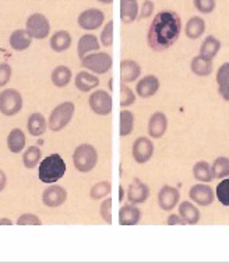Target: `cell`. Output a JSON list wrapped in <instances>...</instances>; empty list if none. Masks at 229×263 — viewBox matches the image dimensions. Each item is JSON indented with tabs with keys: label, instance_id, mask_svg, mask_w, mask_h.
I'll list each match as a JSON object with an SVG mask.
<instances>
[{
	"label": "cell",
	"instance_id": "33",
	"mask_svg": "<svg viewBox=\"0 0 229 263\" xmlns=\"http://www.w3.org/2000/svg\"><path fill=\"white\" fill-rule=\"evenodd\" d=\"M134 130V115L133 112L123 109L119 115V135L120 137L130 136Z\"/></svg>",
	"mask_w": 229,
	"mask_h": 263
},
{
	"label": "cell",
	"instance_id": "35",
	"mask_svg": "<svg viewBox=\"0 0 229 263\" xmlns=\"http://www.w3.org/2000/svg\"><path fill=\"white\" fill-rule=\"evenodd\" d=\"M112 192V185L109 181H101V182L94 183L90 189V197L92 200H101L105 199L108 195Z\"/></svg>",
	"mask_w": 229,
	"mask_h": 263
},
{
	"label": "cell",
	"instance_id": "21",
	"mask_svg": "<svg viewBox=\"0 0 229 263\" xmlns=\"http://www.w3.org/2000/svg\"><path fill=\"white\" fill-rule=\"evenodd\" d=\"M9 44L15 52H24L32 44V36L30 35V32L26 28L24 30H15L11 32Z\"/></svg>",
	"mask_w": 229,
	"mask_h": 263
},
{
	"label": "cell",
	"instance_id": "39",
	"mask_svg": "<svg viewBox=\"0 0 229 263\" xmlns=\"http://www.w3.org/2000/svg\"><path fill=\"white\" fill-rule=\"evenodd\" d=\"M134 102H136V94H134V91L130 87L126 86L124 83H122V86H120V106L122 108H128V106H132Z\"/></svg>",
	"mask_w": 229,
	"mask_h": 263
},
{
	"label": "cell",
	"instance_id": "46",
	"mask_svg": "<svg viewBox=\"0 0 229 263\" xmlns=\"http://www.w3.org/2000/svg\"><path fill=\"white\" fill-rule=\"evenodd\" d=\"M6 185H7V177L3 170H0V193L5 191Z\"/></svg>",
	"mask_w": 229,
	"mask_h": 263
},
{
	"label": "cell",
	"instance_id": "10",
	"mask_svg": "<svg viewBox=\"0 0 229 263\" xmlns=\"http://www.w3.org/2000/svg\"><path fill=\"white\" fill-rule=\"evenodd\" d=\"M154 150H155V147H154L153 140L150 137L141 136L136 139L133 143L132 156L137 164H145L153 158Z\"/></svg>",
	"mask_w": 229,
	"mask_h": 263
},
{
	"label": "cell",
	"instance_id": "41",
	"mask_svg": "<svg viewBox=\"0 0 229 263\" xmlns=\"http://www.w3.org/2000/svg\"><path fill=\"white\" fill-rule=\"evenodd\" d=\"M99 213H101V217L103 218L105 223L112 224V199H111V197H107V199L101 203Z\"/></svg>",
	"mask_w": 229,
	"mask_h": 263
},
{
	"label": "cell",
	"instance_id": "34",
	"mask_svg": "<svg viewBox=\"0 0 229 263\" xmlns=\"http://www.w3.org/2000/svg\"><path fill=\"white\" fill-rule=\"evenodd\" d=\"M42 160V152L39 150V147L30 146L26 152L23 153V164L24 167L28 170L35 168L36 165H39V162Z\"/></svg>",
	"mask_w": 229,
	"mask_h": 263
},
{
	"label": "cell",
	"instance_id": "14",
	"mask_svg": "<svg viewBox=\"0 0 229 263\" xmlns=\"http://www.w3.org/2000/svg\"><path fill=\"white\" fill-rule=\"evenodd\" d=\"M148 136L151 139H161L168 130V118L163 112H154L148 119Z\"/></svg>",
	"mask_w": 229,
	"mask_h": 263
},
{
	"label": "cell",
	"instance_id": "1",
	"mask_svg": "<svg viewBox=\"0 0 229 263\" xmlns=\"http://www.w3.org/2000/svg\"><path fill=\"white\" fill-rule=\"evenodd\" d=\"M182 32V20L178 13L159 11L151 21L147 32L148 46L155 52L169 49L179 40Z\"/></svg>",
	"mask_w": 229,
	"mask_h": 263
},
{
	"label": "cell",
	"instance_id": "15",
	"mask_svg": "<svg viewBox=\"0 0 229 263\" xmlns=\"http://www.w3.org/2000/svg\"><path fill=\"white\" fill-rule=\"evenodd\" d=\"M126 196H128L129 203L143 204V203L147 202V199L150 197V187H148L147 183L141 182L138 179H133V182L128 187Z\"/></svg>",
	"mask_w": 229,
	"mask_h": 263
},
{
	"label": "cell",
	"instance_id": "24",
	"mask_svg": "<svg viewBox=\"0 0 229 263\" xmlns=\"http://www.w3.org/2000/svg\"><path fill=\"white\" fill-rule=\"evenodd\" d=\"M138 3L136 0H120V20L124 24H132L138 20Z\"/></svg>",
	"mask_w": 229,
	"mask_h": 263
},
{
	"label": "cell",
	"instance_id": "47",
	"mask_svg": "<svg viewBox=\"0 0 229 263\" xmlns=\"http://www.w3.org/2000/svg\"><path fill=\"white\" fill-rule=\"evenodd\" d=\"M124 196H126V192H124V187L120 185L119 186V202H123V199H124Z\"/></svg>",
	"mask_w": 229,
	"mask_h": 263
},
{
	"label": "cell",
	"instance_id": "29",
	"mask_svg": "<svg viewBox=\"0 0 229 263\" xmlns=\"http://www.w3.org/2000/svg\"><path fill=\"white\" fill-rule=\"evenodd\" d=\"M192 73L199 77H207L213 73V61H210L203 56H194L190 62Z\"/></svg>",
	"mask_w": 229,
	"mask_h": 263
},
{
	"label": "cell",
	"instance_id": "27",
	"mask_svg": "<svg viewBox=\"0 0 229 263\" xmlns=\"http://www.w3.org/2000/svg\"><path fill=\"white\" fill-rule=\"evenodd\" d=\"M219 51H221V41L214 35H207L200 46V56L213 61L215 56L218 55Z\"/></svg>",
	"mask_w": 229,
	"mask_h": 263
},
{
	"label": "cell",
	"instance_id": "26",
	"mask_svg": "<svg viewBox=\"0 0 229 263\" xmlns=\"http://www.w3.org/2000/svg\"><path fill=\"white\" fill-rule=\"evenodd\" d=\"M217 86H218V94L222 97V100L229 101V62H225L224 65L218 67Z\"/></svg>",
	"mask_w": 229,
	"mask_h": 263
},
{
	"label": "cell",
	"instance_id": "38",
	"mask_svg": "<svg viewBox=\"0 0 229 263\" xmlns=\"http://www.w3.org/2000/svg\"><path fill=\"white\" fill-rule=\"evenodd\" d=\"M99 42L105 48H111L113 45V20H109L102 28L101 35H99Z\"/></svg>",
	"mask_w": 229,
	"mask_h": 263
},
{
	"label": "cell",
	"instance_id": "8",
	"mask_svg": "<svg viewBox=\"0 0 229 263\" xmlns=\"http://www.w3.org/2000/svg\"><path fill=\"white\" fill-rule=\"evenodd\" d=\"M88 105L95 115L107 117L112 112V96L105 90H95L88 98Z\"/></svg>",
	"mask_w": 229,
	"mask_h": 263
},
{
	"label": "cell",
	"instance_id": "30",
	"mask_svg": "<svg viewBox=\"0 0 229 263\" xmlns=\"http://www.w3.org/2000/svg\"><path fill=\"white\" fill-rule=\"evenodd\" d=\"M179 216L189 226H194L200 221V210L192 202H182L178 206Z\"/></svg>",
	"mask_w": 229,
	"mask_h": 263
},
{
	"label": "cell",
	"instance_id": "20",
	"mask_svg": "<svg viewBox=\"0 0 229 263\" xmlns=\"http://www.w3.org/2000/svg\"><path fill=\"white\" fill-rule=\"evenodd\" d=\"M74 86L78 91L90 92L99 86V79L97 74H92L88 71H80V73H77L76 79H74Z\"/></svg>",
	"mask_w": 229,
	"mask_h": 263
},
{
	"label": "cell",
	"instance_id": "44",
	"mask_svg": "<svg viewBox=\"0 0 229 263\" xmlns=\"http://www.w3.org/2000/svg\"><path fill=\"white\" fill-rule=\"evenodd\" d=\"M13 70H11V66L9 63H0V87H5L11 79Z\"/></svg>",
	"mask_w": 229,
	"mask_h": 263
},
{
	"label": "cell",
	"instance_id": "2",
	"mask_svg": "<svg viewBox=\"0 0 229 263\" xmlns=\"http://www.w3.org/2000/svg\"><path fill=\"white\" fill-rule=\"evenodd\" d=\"M67 165L60 154L53 153L41 160L38 168V178L44 183H56L66 174Z\"/></svg>",
	"mask_w": 229,
	"mask_h": 263
},
{
	"label": "cell",
	"instance_id": "22",
	"mask_svg": "<svg viewBox=\"0 0 229 263\" xmlns=\"http://www.w3.org/2000/svg\"><path fill=\"white\" fill-rule=\"evenodd\" d=\"M48 129V122H46L45 117L39 114V112H34L28 117V121H27V130L30 133L31 136L39 137L42 136L44 133Z\"/></svg>",
	"mask_w": 229,
	"mask_h": 263
},
{
	"label": "cell",
	"instance_id": "5",
	"mask_svg": "<svg viewBox=\"0 0 229 263\" xmlns=\"http://www.w3.org/2000/svg\"><path fill=\"white\" fill-rule=\"evenodd\" d=\"M81 66L94 74H105L112 69L113 59L108 52H91L81 58Z\"/></svg>",
	"mask_w": 229,
	"mask_h": 263
},
{
	"label": "cell",
	"instance_id": "12",
	"mask_svg": "<svg viewBox=\"0 0 229 263\" xmlns=\"http://www.w3.org/2000/svg\"><path fill=\"white\" fill-rule=\"evenodd\" d=\"M67 200V191L60 185L52 183L51 186H48L42 192V203L46 208H59Z\"/></svg>",
	"mask_w": 229,
	"mask_h": 263
},
{
	"label": "cell",
	"instance_id": "19",
	"mask_svg": "<svg viewBox=\"0 0 229 263\" xmlns=\"http://www.w3.org/2000/svg\"><path fill=\"white\" fill-rule=\"evenodd\" d=\"M101 48V42L94 34H84L80 36L78 44H77V55L81 59L91 52L99 51Z\"/></svg>",
	"mask_w": 229,
	"mask_h": 263
},
{
	"label": "cell",
	"instance_id": "17",
	"mask_svg": "<svg viewBox=\"0 0 229 263\" xmlns=\"http://www.w3.org/2000/svg\"><path fill=\"white\" fill-rule=\"evenodd\" d=\"M143 213L137 208V204H124L119 210V224L120 226H137L141 221Z\"/></svg>",
	"mask_w": 229,
	"mask_h": 263
},
{
	"label": "cell",
	"instance_id": "45",
	"mask_svg": "<svg viewBox=\"0 0 229 263\" xmlns=\"http://www.w3.org/2000/svg\"><path fill=\"white\" fill-rule=\"evenodd\" d=\"M166 224L168 226H184L186 223L179 214H169L168 218H166Z\"/></svg>",
	"mask_w": 229,
	"mask_h": 263
},
{
	"label": "cell",
	"instance_id": "3",
	"mask_svg": "<svg viewBox=\"0 0 229 263\" xmlns=\"http://www.w3.org/2000/svg\"><path fill=\"white\" fill-rule=\"evenodd\" d=\"M98 164V152L95 147L88 143H82L76 147L73 153V165L78 172H91Z\"/></svg>",
	"mask_w": 229,
	"mask_h": 263
},
{
	"label": "cell",
	"instance_id": "43",
	"mask_svg": "<svg viewBox=\"0 0 229 263\" xmlns=\"http://www.w3.org/2000/svg\"><path fill=\"white\" fill-rule=\"evenodd\" d=\"M154 9H155V5H154L153 0H144L143 5L140 7V11H138V18L140 20L150 18L154 14Z\"/></svg>",
	"mask_w": 229,
	"mask_h": 263
},
{
	"label": "cell",
	"instance_id": "6",
	"mask_svg": "<svg viewBox=\"0 0 229 263\" xmlns=\"http://www.w3.org/2000/svg\"><path fill=\"white\" fill-rule=\"evenodd\" d=\"M23 96L14 88H7L0 92V112L5 117H14L23 109Z\"/></svg>",
	"mask_w": 229,
	"mask_h": 263
},
{
	"label": "cell",
	"instance_id": "13",
	"mask_svg": "<svg viewBox=\"0 0 229 263\" xmlns=\"http://www.w3.org/2000/svg\"><path fill=\"white\" fill-rule=\"evenodd\" d=\"M179 200H180V192L176 187L169 186V185H163L159 192H158V206L161 208L163 212H171L173 208L178 206Z\"/></svg>",
	"mask_w": 229,
	"mask_h": 263
},
{
	"label": "cell",
	"instance_id": "40",
	"mask_svg": "<svg viewBox=\"0 0 229 263\" xmlns=\"http://www.w3.org/2000/svg\"><path fill=\"white\" fill-rule=\"evenodd\" d=\"M193 6L201 14H210L215 10L217 2L215 0H193Z\"/></svg>",
	"mask_w": 229,
	"mask_h": 263
},
{
	"label": "cell",
	"instance_id": "28",
	"mask_svg": "<svg viewBox=\"0 0 229 263\" xmlns=\"http://www.w3.org/2000/svg\"><path fill=\"white\" fill-rule=\"evenodd\" d=\"M26 133L21 129H18V127L13 129L9 133V136H7V147H9V150L13 154H20L24 150V147H26Z\"/></svg>",
	"mask_w": 229,
	"mask_h": 263
},
{
	"label": "cell",
	"instance_id": "11",
	"mask_svg": "<svg viewBox=\"0 0 229 263\" xmlns=\"http://www.w3.org/2000/svg\"><path fill=\"white\" fill-rule=\"evenodd\" d=\"M189 196L192 199V202L201 208H209L215 200V193L213 187L205 183H196L194 186L190 187Z\"/></svg>",
	"mask_w": 229,
	"mask_h": 263
},
{
	"label": "cell",
	"instance_id": "9",
	"mask_svg": "<svg viewBox=\"0 0 229 263\" xmlns=\"http://www.w3.org/2000/svg\"><path fill=\"white\" fill-rule=\"evenodd\" d=\"M77 23H78V27L81 30L95 31L105 23V13L97 7L87 9V10L81 11L80 15L77 17Z\"/></svg>",
	"mask_w": 229,
	"mask_h": 263
},
{
	"label": "cell",
	"instance_id": "4",
	"mask_svg": "<svg viewBox=\"0 0 229 263\" xmlns=\"http://www.w3.org/2000/svg\"><path fill=\"white\" fill-rule=\"evenodd\" d=\"M74 111H76L74 102L66 101L59 104V105L51 112V115H49L48 127H49L52 132L63 130L73 119Z\"/></svg>",
	"mask_w": 229,
	"mask_h": 263
},
{
	"label": "cell",
	"instance_id": "50",
	"mask_svg": "<svg viewBox=\"0 0 229 263\" xmlns=\"http://www.w3.org/2000/svg\"><path fill=\"white\" fill-rule=\"evenodd\" d=\"M136 2H137V0H136Z\"/></svg>",
	"mask_w": 229,
	"mask_h": 263
},
{
	"label": "cell",
	"instance_id": "31",
	"mask_svg": "<svg viewBox=\"0 0 229 263\" xmlns=\"http://www.w3.org/2000/svg\"><path fill=\"white\" fill-rule=\"evenodd\" d=\"M73 73L70 70V67L67 66H56L51 73V81L53 83V86L57 88H63V87L69 86V83L72 80Z\"/></svg>",
	"mask_w": 229,
	"mask_h": 263
},
{
	"label": "cell",
	"instance_id": "49",
	"mask_svg": "<svg viewBox=\"0 0 229 263\" xmlns=\"http://www.w3.org/2000/svg\"><path fill=\"white\" fill-rule=\"evenodd\" d=\"M97 2L102 3V5H112L113 3V0H97Z\"/></svg>",
	"mask_w": 229,
	"mask_h": 263
},
{
	"label": "cell",
	"instance_id": "7",
	"mask_svg": "<svg viewBox=\"0 0 229 263\" xmlns=\"http://www.w3.org/2000/svg\"><path fill=\"white\" fill-rule=\"evenodd\" d=\"M26 30L32 40H45L51 34V23L44 13H32L26 21Z\"/></svg>",
	"mask_w": 229,
	"mask_h": 263
},
{
	"label": "cell",
	"instance_id": "42",
	"mask_svg": "<svg viewBox=\"0 0 229 263\" xmlns=\"http://www.w3.org/2000/svg\"><path fill=\"white\" fill-rule=\"evenodd\" d=\"M17 226H42V220L36 214L24 213L17 218Z\"/></svg>",
	"mask_w": 229,
	"mask_h": 263
},
{
	"label": "cell",
	"instance_id": "25",
	"mask_svg": "<svg viewBox=\"0 0 229 263\" xmlns=\"http://www.w3.org/2000/svg\"><path fill=\"white\" fill-rule=\"evenodd\" d=\"M205 32V21L201 17H192L184 26V35L189 40H199Z\"/></svg>",
	"mask_w": 229,
	"mask_h": 263
},
{
	"label": "cell",
	"instance_id": "36",
	"mask_svg": "<svg viewBox=\"0 0 229 263\" xmlns=\"http://www.w3.org/2000/svg\"><path fill=\"white\" fill-rule=\"evenodd\" d=\"M213 174L214 179H224L229 178V158L228 157H218L215 158L213 162Z\"/></svg>",
	"mask_w": 229,
	"mask_h": 263
},
{
	"label": "cell",
	"instance_id": "37",
	"mask_svg": "<svg viewBox=\"0 0 229 263\" xmlns=\"http://www.w3.org/2000/svg\"><path fill=\"white\" fill-rule=\"evenodd\" d=\"M215 197L222 206H229V178L221 179L215 187Z\"/></svg>",
	"mask_w": 229,
	"mask_h": 263
},
{
	"label": "cell",
	"instance_id": "18",
	"mask_svg": "<svg viewBox=\"0 0 229 263\" xmlns=\"http://www.w3.org/2000/svg\"><path fill=\"white\" fill-rule=\"evenodd\" d=\"M141 74V66L136 61L124 59L120 62V81L122 83H134L140 79Z\"/></svg>",
	"mask_w": 229,
	"mask_h": 263
},
{
	"label": "cell",
	"instance_id": "16",
	"mask_svg": "<svg viewBox=\"0 0 229 263\" xmlns=\"http://www.w3.org/2000/svg\"><path fill=\"white\" fill-rule=\"evenodd\" d=\"M159 90V79L154 74H148L140 79L136 84V94L140 98H151Z\"/></svg>",
	"mask_w": 229,
	"mask_h": 263
},
{
	"label": "cell",
	"instance_id": "48",
	"mask_svg": "<svg viewBox=\"0 0 229 263\" xmlns=\"http://www.w3.org/2000/svg\"><path fill=\"white\" fill-rule=\"evenodd\" d=\"M0 226H13V221H11L10 218H0Z\"/></svg>",
	"mask_w": 229,
	"mask_h": 263
},
{
	"label": "cell",
	"instance_id": "32",
	"mask_svg": "<svg viewBox=\"0 0 229 263\" xmlns=\"http://www.w3.org/2000/svg\"><path fill=\"white\" fill-rule=\"evenodd\" d=\"M193 177L201 183H210L214 179L213 167L207 161H199L193 165Z\"/></svg>",
	"mask_w": 229,
	"mask_h": 263
},
{
	"label": "cell",
	"instance_id": "23",
	"mask_svg": "<svg viewBox=\"0 0 229 263\" xmlns=\"http://www.w3.org/2000/svg\"><path fill=\"white\" fill-rule=\"evenodd\" d=\"M73 38L72 34L66 30L56 31L53 35L51 36V41H49V45L55 52L60 53V52L67 51L70 46H72Z\"/></svg>",
	"mask_w": 229,
	"mask_h": 263
}]
</instances>
